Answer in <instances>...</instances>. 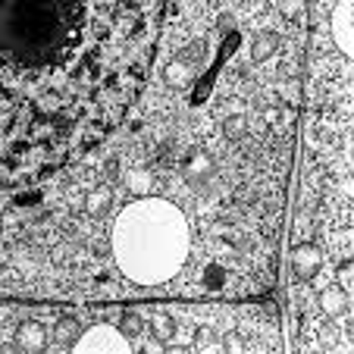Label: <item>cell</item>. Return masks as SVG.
Listing matches in <instances>:
<instances>
[{
	"label": "cell",
	"mask_w": 354,
	"mask_h": 354,
	"mask_svg": "<svg viewBox=\"0 0 354 354\" xmlns=\"http://www.w3.org/2000/svg\"><path fill=\"white\" fill-rule=\"evenodd\" d=\"M167 0H0V188L41 182L122 122Z\"/></svg>",
	"instance_id": "cell-1"
},
{
	"label": "cell",
	"mask_w": 354,
	"mask_h": 354,
	"mask_svg": "<svg viewBox=\"0 0 354 354\" xmlns=\"http://www.w3.org/2000/svg\"><path fill=\"white\" fill-rule=\"evenodd\" d=\"M113 257L120 273L135 286H167L173 279H194L198 251H204L192 216L185 207L167 198H138L116 216L113 229ZM204 273V263H201ZM185 295H192L188 282ZM201 295V276H198Z\"/></svg>",
	"instance_id": "cell-2"
},
{
	"label": "cell",
	"mask_w": 354,
	"mask_h": 354,
	"mask_svg": "<svg viewBox=\"0 0 354 354\" xmlns=\"http://www.w3.org/2000/svg\"><path fill=\"white\" fill-rule=\"evenodd\" d=\"M73 348L75 351H129L132 339L122 335L120 329H113V326H94V329H88L85 335H79Z\"/></svg>",
	"instance_id": "cell-3"
},
{
	"label": "cell",
	"mask_w": 354,
	"mask_h": 354,
	"mask_svg": "<svg viewBox=\"0 0 354 354\" xmlns=\"http://www.w3.org/2000/svg\"><path fill=\"white\" fill-rule=\"evenodd\" d=\"M351 0H339L329 13V26H333V38L339 44L342 57H351Z\"/></svg>",
	"instance_id": "cell-4"
},
{
	"label": "cell",
	"mask_w": 354,
	"mask_h": 354,
	"mask_svg": "<svg viewBox=\"0 0 354 354\" xmlns=\"http://www.w3.org/2000/svg\"><path fill=\"white\" fill-rule=\"evenodd\" d=\"M323 270V254L317 251L314 245H301L295 248V254H292V273L298 282H310L317 273Z\"/></svg>",
	"instance_id": "cell-5"
},
{
	"label": "cell",
	"mask_w": 354,
	"mask_h": 354,
	"mask_svg": "<svg viewBox=\"0 0 354 354\" xmlns=\"http://www.w3.org/2000/svg\"><path fill=\"white\" fill-rule=\"evenodd\" d=\"M176 329H179V323H176V317H173V314H167V310H151V314H147L145 333H147V335H154V342H157L160 348L173 345Z\"/></svg>",
	"instance_id": "cell-6"
},
{
	"label": "cell",
	"mask_w": 354,
	"mask_h": 354,
	"mask_svg": "<svg viewBox=\"0 0 354 354\" xmlns=\"http://www.w3.org/2000/svg\"><path fill=\"white\" fill-rule=\"evenodd\" d=\"M317 301H320L323 317H329V320H335V317H348V292L342 286H333V282H329V288L323 286L320 295H317Z\"/></svg>",
	"instance_id": "cell-7"
},
{
	"label": "cell",
	"mask_w": 354,
	"mask_h": 354,
	"mask_svg": "<svg viewBox=\"0 0 354 354\" xmlns=\"http://www.w3.org/2000/svg\"><path fill=\"white\" fill-rule=\"evenodd\" d=\"M44 345H47V329L41 323L26 320L22 326H16V348L32 354V351H41Z\"/></svg>",
	"instance_id": "cell-8"
},
{
	"label": "cell",
	"mask_w": 354,
	"mask_h": 354,
	"mask_svg": "<svg viewBox=\"0 0 354 354\" xmlns=\"http://www.w3.org/2000/svg\"><path fill=\"white\" fill-rule=\"evenodd\" d=\"M110 204H113V188L110 185H97V188H91V192L85 194V214L88 216H94V220H100V216L110 210Z\"/></svg>",
	"instance_id": "cell-9"
},
{
	"label": "cell",
	"mask_w": 354,
	"mask_h": 354,
	"mask_svg": "<svg viewBox=\"0 0 354 354\" xmlns=\"http://www.w3.org/2000/svg\"><path fill=\"white\" fill-rule=\"evenodd\" d=\"M276 16L279 19H286L288 26L298 28L301 19H304V10H308V0H276Z\"/></svg>",
	"instance_id": "cell-10"
},
{
	"label": "cell",
	"mask_w": 354,
	"mask_h": 354,
	"mask_svg": "<svg viewBox=\"0 0 354 354\" xmlns=\"http://www.w3.org/2000/svg\"><path fill=\"white\" fill-rule=\"evenodd\" d=\"M75 339H79V320H73V317H63V320H57V326H54V345L57 348H73Z\"/></svg>",
	"instance_id": "cell-11"
},
{
	"label": "cell",
	"mask_w": 354,
	"mask_h": 354,
	"mask_svg": "<svg viewBox=\"0 0 354 354\" xmlns=\"http://www.w3.org/2000/svg\"><path fill=\"white\" fill-rule=\"evenodd\" d=\"M120 333H122V335H129V339H135V335L145 333V323H141V310H129V314L122 317Z\"/></svg>",
	"instance_id": "cell-12"
},
{
	"label": "cell",
	"mask_w": 354,
	"mask_h": 354,
	"mask_svg": "<svg viewBox=\"0 0 354 354\" xmlns=\"http://www.w3.org/2000/svg\"><path fill=\"white\" fill-rule=\"evenodd\" d=\"M0 229H3V216H0Z\"/></svg>",
	"instance_id": "cell-13"
}]
</instances>
